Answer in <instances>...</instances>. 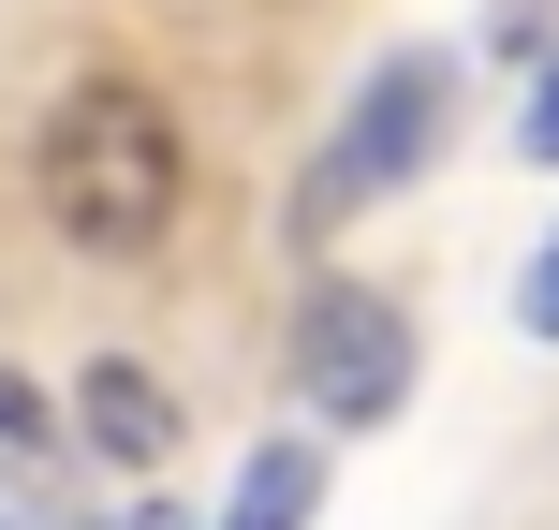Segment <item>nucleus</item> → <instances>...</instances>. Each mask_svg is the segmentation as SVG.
Segmentation results:
<instances>
[{
	"label": "nucleus",
	"mask_w": 559,
	"mask_h": 530,
	"mask_svg": "<svg viewBox=\"0 0 559 530\" xmlns=\"http://www.w3.org/2000/svg\"><path fill=\"white\" fill-rule=\"evenodd\" d=\"M29 177H45V222L74 236V251L133 266V251H163L177 207H192V133H177L163 89L74 74V89H59V118H45V148H29Z\"/></svg>",
	"instance_id": "obj_1"
},
{
	"label": "nucleus",
	"mask_w": 559,
	"mask_h": 530,
	"mask_svg": "<svg viewBox=\"0 0 559 530\" xmlns=\"http://www.w3.org/2000/svg\"><path fill=\"white\" fill-rule=\"evenodd\" d=\"M295 384L324 427H383L397 398H413V325H397V295H368V280H324L295 325Z\"/></svg>",
	"instance_id": "obj_2"
},
{
	"label": "nucleus",
	"mask_w": 559,
	"mask_h": 530,
	"mask_svg": "<svg viewBox=\"0 0 559 530\" xmlns=\"http://www.w3.org/2000/svg\"><path fill=\"white\" fill-rule=\"evenodd\" d=\"M427 133H442V74H427V59H383V89L354 104V133H338V163H324V192H309V222H338L354 192H397V177L427 163Z\"/></svg>",
	"instance_id": "obj_3"
},
{
	"label": "nucleus",
	"mask_w": 559,
	"mask_h": 530,
	"mask_svg": "<svg viewBox=\"0 0 559 530\" xmlns=\"http://www.w3.org/2000/svg\"><path fill=\"white\" fill-rule=\"evenodd\" d=\"M74 413H88V443L118 457V472H147V457H177V398H163V368H133V354H104L74 384Z\"/></svg>",
	"instance_id": "obj_4"
},
{
	"label": "nucleus",
	"mask_w": 559,
	"mask_h": 530,
	"mask_svg": "<svg viewBox=\"0 0 559 530\" xmlns=\"http://www.w3.org/2000/svg\"><path fill=\"white\" fill-rule=\"evenodd\" d=\"M309 502H324V457H309V443H265L251 472H236V516L222 530H309Z\"/></svg>",
	"instance_id": "obj_5"
},
{
	"label": "nucleus",
	"mask_w": 559,
	"mask_h": 530,
	"mask_svg": "<svg viewBox=\"0 0 559 530\" xmlns=\"http://www.w3.org/2000/svg\"><path fill=\"white\" fill-rule=\"evenodd\" d=\"M29 472H45V398H29V384H0V516L29 502Z\"/></svg>",
	"instance_id": "obj_6"
},
{
	"label": "nucleus",
	"mask_w": 559,
	"mask_h": 530,
	"mask_svg": "<svg viewBox=\"0 0 559 530\" xmlns=\"http://www.w3.org/2000/svg\"><path fill=\"white\" fill-rule=\"evenodd\" d=\"M531 339H559V236H545V266H531Z\"/></svg>",
	"instance_id": "obj_7"
},
{
	"label": "nucleus",
	"mask_w": 559,
	"mask_h": 530,
	"mask_svg": "<svg viewBox=\"0 0 559 530\" xmlns=\"http://www.w3.org/2000/svg\"><path fill=\"white\" fill-rule=\"evenodd\" d=\"M531 148H545V163H559V74L531 89Z\"/></svg>",
	"instance_id": "obj_8"
},
{
	"label": "nucleus",
	"mask_w": 559,
	"mask_h": 530,
	"mask_svg": "<svg viewBox=\"0 0 559 530\" xmlns=\"http://www.w3.org/2000/svg\"><path fill=\"white\" fill-rule=\"evenodd\" d=\"M133 530H177V516H163V502H133Z\"/></svg>",
	"instance_id": "obj_9"
}]
</instances>
